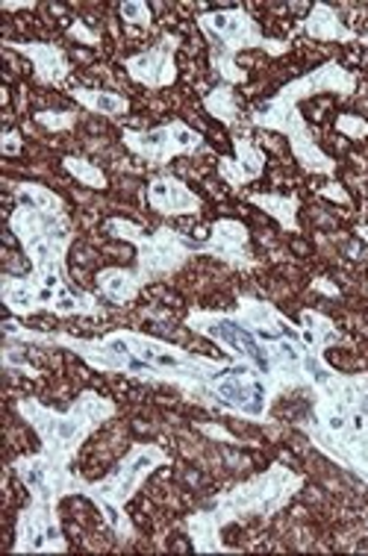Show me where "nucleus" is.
Listing matches in <instances>:
<instances>
[{"mask_svg": "<svg viewBox=\"0 0 368 556\" xmlns=\"http://www.w3.org/2000/svg\"><path fill=\"white\" fill-rule=\"evenodd\" d=\"M301 30L318 41H363V36L348 30L342 24V18H339V12L333 7H328V3H316L313 12L307 15V21L301 24Z\"/></svg>", "mask_w": 368, "mask_h": 556, "instance_id": "21", "label": "nucleus"}, {"mask_svg": "<svg viewBox=\"0 0 368 556\" xmlns=\"http://www.w3.org/2000/svg\"><path fill=\"white\" fill-rule=\"evenodd\" d=\"M62 165H65V172L72 174L74 180L83 182V186H89V189H94V192H103V189L110 186L106 174H103L94 162L83 160V156H65Z\"/></svg>", "mask_w": 368, "mask_h": 556, "instance_id": "27", "label": "nucleus"}, {"mask_svg": "<svg viewBox=\"0 0 368 556\" xmlns=\"http://www.w3.org/2000/svg\"><path fill=\"white\" fill-rule=\"evenodd\" d=\"M275 397L277 392L263 371H256L254 365L248 363H236V359L225 375L215 377L210 386V404L215 409H230V413L245 415L254 421H266Z\"/></svg>", "mask_w": 368, "mask_h": 556, "instance_id": "8", "label": "nucleus"}, {"mask_svg": "<svg viewBox=\"0 0 368 556\" xmlns=\"http://www.w3.org/2000/svg\"><path fill=\"white\" fill-rule=\"evenodd\" d=\"M118 12H122V18L127 24H136V27H151V21H154V12L144 0H127Z\"/></svg>", "mask_w": 368, "mask_h": 556, "instance_id": "28", "label": "nucleus"}, {"mask_svg": "<svg viewBox=\"0 0 368 556\" xmlns=\"http://www.w3.org/2000/svg\"><path fill=\"white\" fill-rule=\"evenodd\" d=\"M148 203L151 210H156L165 218H175V215H198L204 210L201 194H194L186 182H180L172 174L154 177L148 182Z\"/></svg>", "mask_w": 368, "mask_h": 556, "instance_id": "16", "label": "nucleus"}, {"mask_svg": "<svg viewBox=\"0 0 368 556\" xmlns=\"http://www.w3.org/2000/svg\"><path fill=\"white\" fill-rule=\"evenodd\" d=\"M318 194H321V198H330V201H337V203H345V206L351 203V194L345 192V189H342L339 182H330V186H325V189H321Z\"/></svg>", "mask_w": 368, "mask_h": 556, "instance_id": "32", "label": "nucleus"}, {"mask_svg": "<svg viewBox=\"0 0 368 556\" xmlns=\"http://www.w3.org/2000/svg\"><path fill=\"white\" fill-rule=\"evenodd\" d=\"M248 201L259 206L263 213H268L275 218L287 233H301V224H297V210H301V198L297 194H251Z\"/></svg>", "mask_w": 368, "mask_h": 556, "instance_id": "24", "label": "nucleus"}, {"mask_svg": "<svg viewBox=\"0 0 368 556\" xmlns=\"http://www.w3.org/2000/svg\"><path fill=\"white\" fill-rule=\"evenodd\" d=\"M357 236H359V239H363V242H368V224H359Z\"/></svg>", "mask_w": 368, "mask_h": 556, "instance_id": "36", "label": "nucleus"}, {"mask_svg": "<svg viewBox=\"0 0 368 556\" xmlns=\"http://www.w3.org/2000/svg\"><path fill=\"white\" fill-rule=\"evenodd\" d=\"M297 321H301V336H304V342H307L313 354H325L330 344L345 342V336L339 333L337 324L330 321L328 315L316 313V309H304Z\"/></svg>", "mask_w": 368, "mask_h": 556, "instance_id": "23", "label": "nucleus"}, {"mask_svg": "<svg viewBox=\"0 0 368 556\" xmlns=\"http://www.w3.org/2000/svg\"><path fill=\"white\" fill-rule=\"evenodd\" d=\"M72 36H74V39L86 41V45H98V36H94V33L86 30V27H83L80 21H77V24H72Z\"/></svg>", "mask_w": 368, "mask_h": 556, "instance_id": "33", "label": "nucleus"}, {"mask_svg": "<svg viewBox=\"0 0 368 556\" xmlns=\"http://www.w3.org/2000/svg\"><path fill=\"white\" fill-rule=\"evenodd\" d=\"M94 283H98V289H101V294L106 301H113V304H130V301H136L139 292H142L144 280L139 277V271L113 265V268L98 271Z\"/></svg>", "mask_w": 368, "mask_h": 556, "instance_id": "22", "label": "nucleus"}, {"mask_svg": "<svg viewBox=\"0 0 368 556\" xmlns=\"http://www.w3.org/2000/svg\"><path fill=\"white\" fill-rule=\"evenodd\" d=\"M313 445L368 483V415L337 435H313Z\"/></svg>", "mask_w": 368, "mask_h": 556, "instance_id": "15", "label": "nucleus"}, {"mask_svg": "<svg viewBox=\"0 0 368 556\" xmlns=\"http://www.w3.org/2000/svg\"><path fill=\"white\" fill-rule=\"evenodd\" d=\"M304 477L287 466H271L263 475L233 485L230 492L213 497V504L186 518V533L192 539L194 554H230L233 547L221 542V530L239 518H268L280 513L301 492Z\"/></svg>", "mask_w": 368, "mask_h": 556, "instance_id": "3", "label": "nucleus"}, {"mask_svg": "<svg viewBox=\"0 0 368 556\" xmlns=\"http://www.w3.org/2000/svg\"><path fill=\"white\" fill-rule=\"evenodd\" d=\"M10 230L15 233L24 251L30 256L33 274L30 280L45 294V309L56 315H98L101 306L94 294L74 289L68 268H65V253L74 242L72 222H68V206H53L41 210L33 203H21L10 215Z\"/></svg>", "mask_w": 368, "mask_h": 556, "instance_id": "1", "label": "nucleus"}, {"mask_svg": "<svg viewBox=\"0 0 368 556\" xmlns=\"http://www.w3.org/2000/svg\"><path fill=\"white\" fill-rule=\"evenodd\" d=\"M321 91H337L342 98H348L357 91V74H351L348 68H342L337 60L318 65L304 77L287 83L283 89L277 91L275 98L256 103L251 110V124L254 127H263V130L283 132L289 139V148H292V156L297 160V165L307 174H325V177H333L337 174V162L330 160L328 153L321 151L316 142V136L309 130L307 118L301 115V101L307 98H316Z\"/></svg>", "mask_w": 368, "mask_h": 556, "instance_id": "2", "label": "nucleus"}, {"mask_svg": "<svg viewBox=\"0 0 368 556\" xmlns=\"http://www.w3.org/2000/svg\"><path fill=\"white\" fill-rule=\"evenodd\" d=\"M33 7H36V3H33V0H27V3H3V10H33Z\"/></svg>", "mask_w": 368, "mask_h": 556, "instance_id": "35", "label": "nucleus"}, {"mask_svg": "<svg viewBox=\"0 0 368 556\" xmlns=\"http://www.w3.org/2000/svg\"><path fill=\"white\" fill-rule=\"evenodd\" d=\"M15 409L41 439V454H48L62 466H72L83 442L118 413L115 401L103 397L101 392H92V389H86L65 413L39 404L36 397H21Z\"/></svg>", "mask_w": 368, "mask_h": 556, "instance_id": "4", "label": "nucleus"}, {"mask_svg": "<svg viewBox=\"0 0 368 556\" xmlns=\"http://www.w3.org/2000/svg\"><path fill=\"white\" fill-rule=\"evenodd\" d=\"M0 298L12 315H36L45 313V294L30 277H3L0 280Z\"/></svg>", "mask_w": 368, "mask_h": 556, "instance_id": "20", "label": "nucleus"}, {"mask_svg": "<svg viewBox=\"0 0 368 556\" xmlns=\"http://www.w3.org/2000/svg\"><path fill=\"white\" fill-rule=\"evenodd\" d=\"M103 230L115 239H124L136 248V271L144 283H154L172 277L183 268L192 256H198V242L186 239L172 227H160L154 233H144L142 227L127 218H106Z\"/></svg>", "mask_w": 368, "mask_h": 556, "instance_id": "7", "label": "nucleus"}, {"mask_svg": "<svg viewBox=\"0 0 368 556\" xmlns=\"http://www.w3.org/2000/svg\"><path fill=\"white\" fill-rule=\"evenodd\" d=\"M186 324L192 327L194 333L206 336V339H213L225 348L227 354L233 356L236 363H248L254 365L256 371H263L268 380V348L266 339H259V336L245 327V324L239 321L236 315L227 313H192L186 318ZM271 383V380H268Z\"/></svg>", "mask_w": 368, "mask_h": 556, "instance_id": "10", "label": "nucleus"}, {"mask_svg": "<svg viewBox=\"0 0 368 556\" xmlns=\"http://www.w3.org/2000/svg\"><path fill=\"white\" fill-rule=\"evenodd\" d=\"M198 27L206 39L213 41V53H210V65L213 72L227 83V86H239L248 80V74L236 65V53L239 51H266L268 56H283L289 51L287 41L268 39L266 33L259 30V24L251 18V12L236 7V10H218L204 12L198 18Z\"/></svg>", "mask_w": 368, "mask_h": 556, "instance_id": "5", "label": "nucleus"}, {"mask_svg": "<svg viewBox=\"0 0 368 556\" xmlns=\"http://www.w3.org/2000/svg\"><path fill=\"white\" fill-rule=\"evenodd\" d=\"M313 289L321 294H330V298H339V289L333 283H328L325 277H318V280H313Z\"/></svg>", "mask_w": 368, "mask_h": 556, "instance_id": "34", "label": "nucleus"}, {"mask_svg": "<svg viewBox=\"0 0 368 556\" xmlns=\"http://www.w3.org/2000/svg\"><path fill=\"white\" fill-rule=\"evenodd\" d=\"M21 148H24V139H21L18 130L3 132V139H0V153L3 156H18Z\"/></svg>", "mask_w": 368, "mask_h": 556, "instance_id": "31", "label": "nucleus"}, {"mask_svg": "<svg viewBox=\"0 0 368 556\" xmlns=\"http://www.w3.org/2000/svg\"><path fill=\"white\" fill-rule=\"evenodd\" d=\"M233 315L245 327H251L259 339L301 336V327H295L287 315H280L275 306L266 304V301H256V298H239V306H236Z\"/></svg>", "mask_w": 368, "mask_h": 556, "instance_id": "19", "label": "nucleus"}, {"mask_svg": "<svg viewBox=\"0 0 368 556\" xmlns=\"http://www.w3.org/2000/svg\"><path fill=\"white\" fill-rule=\"evenodd\" d=\"M168 463H172V456L165 454L160 445H134L130 454L113 468V475L103 477L98 483L83 485V495L94 501V506L106 518V525L115 530V536L124 539V542H134L136 530L130 518L124 516V506L134 501L139 485L154 475L156 468L168 466Z\"/></svg>", "mask_w": 368, "mask_h": 556, "instance_id": "6", "label": "nucleus"}, {"mask_svg": "<svg viewBox=\"0 0 368 556\" xmlns=\"http://www.w3.org/2000/svg\"><path fill=\"white\" fill-rule=\"evenodd\" d=\"M198 253L221 260V263L233 265V268H254L256 256L251 251V233L242 222L233 218H218L210 230L206 242H198Z\"/></svg>", "mask_w": 368, "mask_h": 556, "instance_id": "14", "label": "nucleus"}, {"mask_svg": "<svg viewBox=\"0 0 368 556\" xmlns=\"http://www.w3.org/2000/svg\"><path fill=\"white\" fill-rule=\"evenodd\" d=\"M10 51H18L33 62L36 80L45 86H62L72 74V62L65 56L60 45H48V41H3Z\"/></svg>", "mask_w": 368, "mask_h": 556, "instance_id": "17", "label": "nucleus"}, {"mask_svg": "<svg viewBox=\"0 0 368 556\" xmlns=\"http://www.w3.org/2000/svg\"><path fill=\"white\" fill-rule=\"evenodd\" d=\"M122 142L127 151H134L136 156H142L151 165H168L175 156L201 151L204 148V136L183 122H168L148 132L124 130Z\"/></svg>", "mask_w": 368, "mask_h": 556, "instance_id": "11", "label": "nucleus"}, {"mask_svg": "<svg viewBox=\"0 0 368 556\" xmlns=\"http://www.w3.org/2000/svg\"><path fill=\"white\" fill-rule=\"evenodd\" d=\"M12 471L18 475V480L30 489V506L45 509V513H56L62 497L68 495H83V485L77 475H72V468L62 466L48 454H33L21 456L12 463Z\"/></svg>", "mask_w": 368, "mask_h": 556, "instance_id": "9", "label": "nucleus"}, {"mask_svg": "<svg viewBox=\"0 0 368 556\" xmlns=\"http://www.w3.org/2000/svg\"><path fill=\"white\" fill-rule=\"evenodd\" d=\"M72 98L89 112L106 115V118H118L130 112V101L118 94V91H98V89H72Z\"/></svg>", "mask_w": 368, "mask_h": 556, "instance_id": "25", "label": "nucleus"}, {"mask_svg": "<svg viewBox=\"0 0 368 556\" xmlns=\"http://www.w3.org/2000/svg\"><path fill=\"white\" fill-rule=\"evenodd\" d=\"M233 156L218 160V177L233 189L259 180L266 172V153L259 151L248 136H233Z\"/></svg>", "mask_w": 368, "mask_h": 556, "instance_id": "18", "label": "nucleus"}, {"mask_svg": "<svg viewBox=\"0 0 368 556\" xmlns=\"http://www.w3.org/2000/svg\"><path fill=\"white\" fill-rule=\"evenodd\" d=\"M36 124L48 127V130L60 132V130H72L77 124V115L74 112H36Z\"/></svg>", "mask_w": 368, "mask_h": 556, "instance_id": "29", "label": "nucleus"}, {"mask_svg": "<svg viewBox=\"0 0 368 556\" xmlns=\"http://www.w3.org/2000/svg\"><path fill=\"white\" fill-rule=\"evenodd\" d=\"M337 130L345 136V139H366L368 136V122L359 118V115H339Z\"/></svg>", "mask_w": 368, "mask_h": 556, "instance_id": "30", "label": "nucleus"}, {"mask_svg": "<svg viewBox=\"0 0 368 556\" xmlns=\"http://www.w3.org/2000/svg\"><path fill=\"white\" fill-rule=\"evenodd\" d=\"M12 551L15 554H65L68 542L62 536L56 513H45L36 506L21 509Z\"/></svg>", "mask_w": 368, "mask_h": 556, "instance_id": "13", "label": "nucleus"}, {"mask_svg": "<svg viewBox=\"0 0 368 556\" xmlns=\"http://www.w3.org/2000/svg\"><path fill=\"white\" fill-rule=\"evenodd\" d=\"M177 48H180V36L165 33L154 48L127 56L124 60V72H127L130 80L144 86V89H168V86L177 83Z\"/></svg>", "mask_w": 368, "mask_h": 556, "instance_id": "12", "label": "nucleus"}, {"mask_svg": "<svg viewBox=\"0 0 368 556\" xmlns=\"http://www.w3.org/2000/svg\"><path fill=\"white\" fill-rule=\"evenodd\" d=\"M204 110L221 124H227V127H236V122H239V106H236L233 86L221 83L218 89L210 91L204 98Z\"/></svg>", "mask_w": 368, "mask_h": 556, "instance_id": "26", "label": "nucleus"}]
</instances>
